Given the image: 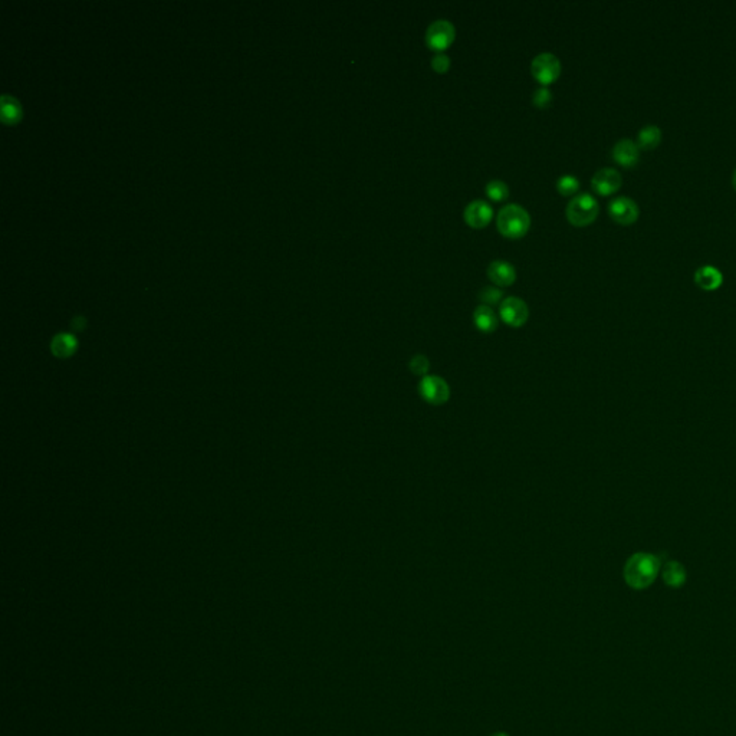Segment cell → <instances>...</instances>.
I'll return each instance as SVG.
<instances>
[{
	"mask_svg": "<svg viewBox=\"0 0 736 736\" xmlns=\"http://www.w3.org/2000/svg\"><path fill=\"white\" fill-rule=\"evenodd\" d=\"M21 117V105L9 95L2 97V118L5 122H14Z\"/></svg>",
	"mask_w": 736,
	"mask_h": 736,
	"instance_id": "d6986e66",
	"label": "cell"
},
{
	"mask_svg": "<svg viewBox=\"0 0 736 736\" xmlns=\"http://www.w3.org/2000/svg\"><path fill=\"white\" fill-rule=\"evenodd\" d=\"M580 188V180L574 176H563L556 182V190L561 196H572Z\"/></svg>",
	"mask_w": 736,
	"mask_h": 736,
	"instance_id": "ffe728a7",
	"label": "cell"
},
{
	"mask_svg": "<svg viewBox=\"0 0 736 736\" xmlns=\"http://www.w3.org/2000/svg\"><path fill=\"white\" fill-rule=\"evenodd\" d=\"M429 368H430V364H429V360L425 356H416L410 361V370L416 376L426 377Z\"/></svg>",
	"mask_w": 736,
	"mask_h": 736,
	"instance_id": "603a6c76",
	"label": "cell"
},
{
	"mask_svg": "<svg viewBox=\"0 0 736 736\" xmlns=\"http://www.w3.org/2000/svg\"><path fill=\"white\" fill-rule=\"evenodd\" d=\"M485 193L490 200L496 202V203L505 202L507 197H510V188H507L505 182H501V180L489 182L485 187Z\"/></svg>",
	"mask_w": 736,
	"mask_h": 736,
	"instance_id": "ac0fdd59",
	"label": "cell"
},
{
	"mask_svg": "<svg viewBox=\"0 0 736 736\" xmlns=\"http://www.w3.org/2000/svg\"><path fill=\"white\" fill-rule=\"evenodd\" d=\"M499 315H501V320L506 325H510L512 328H519L527 324L528 317H530V309H528V305L525 304V301H522L521 298L510 296L501 302Z\"/></svg>",
	"mask_w": 736,
	"mask_h": 736,
	"instance_id": "52a82bcc",
	"label": "cell"
},
{
	"mask_svg": "<svg viewBox=\"0 0 736 736\" xmlns=\"http://www.w3.org/2000/svg\"><path fill=\"white\" fill-rule=\"evenodd\" d=\"M532 77L544 86L555 82L561 75V62L559 59L550 52H544L534 58L531 64Z\"/></svg>",
	"mask_w": 736,
	"mask_h": 736,
	"instance_id": "5b68a950",
	"label": "cell"
},
{
	"mask_svg": "<svg viewBox=\"0 0 736 736\" xmlns=\"http://www.w3.org/2000/svg\"><path fill=\"white\" fill-rule=\"evenodd\" d=\"M503 296V292L495 287H485L481 293H479V300L483 302V305L489 307V305H498L502 300Z\"/></svg>",
	"mask_w": 736,
	"mask_h": 736,
	"instance_id": "44dd1931",
	"label": "cell"
},
{
	"mask_svg": "<svg viewBox=\"0 0 736 736\" xmlns=\"http://www.w3.org/2000/svg\"><path fill=\"white\" fill-rule=\"evenodd\" d=\"M418 394L429 405L442 406L450 397V389L442 377L426 376L418 382Z\"/></svg>",
	"mask_w": 736,
	"mask_h": 736,
	"instance_id": "8992f818",
	"label": "cell"
},
{
	"mask_svg": "<svg viewBox=\"0 0 736 736\" xmlns=\"http://www.w3.org/2000/svg\"><path fill=\"white\" fill-rule=\"evenodd\" d=\"M612 160L624 168L635 167L640 160V148L637 143L628 138H623L612 147Z\"/></svg>",
	"mask_w": 736,
	"mask_h": 736,
	"instance_id": "8fae6325",
	"label": "cell"
},
{
	"mask_svg": "<svg viewBox=\"0 0 736 736\" xmlns=\"http://www.w3.org/2000/svg\"><path fill=\"white\" fill-rule=\"evenodd\" d=\"M661 575L664 584L672 588H680L686 583L688 578L685 567L677 563V561H669V563H666L661 570Z\"/></svg>",
	"mask_w": 736,
	"mask_h": 736,
	"instance_id": "9a60e30c",
	"label": "cell"
},
{
	"mask_svg": "<svg viewBox=\"0 0 736 736\" xmlns=\"http://www.w3.org/2000/svg\"><path fill=\"white\" fill-rule=\"evenodd\" d=\"M600 213L599 202L590 193H581L570 200L567 204V220L575 227H585L595 222Z\"/></svg>",
	"mask_w": 736,
	"mask_h": 736,
	"instance_id": "3957f363",
	"label": "cell"
},
{
	"mask_svg": "<svg viewBox=\"0 0 736 736\" xmlns=\"http://www.w3.org/2000/svg\"><path fill=\"white\" fill-rule=\"evenodd\" d=\"M432 68L437 74H446L450 68V58L446 54H437L432 59Z\"/></svg>",
	"mask_w": 736,
	"mask_h": 736,
	"instance_id": "cb8c5ba5",
	"label": "cell"
},
{
	"mask_svg": "<svg viewBox=\"0 0 736 736\" xmlns=\"http://www.w3.org/2000/svg\"><path fill=\"white\" fill-rule=\"evenodd\" d=\"M695 282L704 291H716L724 284V275L719 269L706 265L696 271Z\"/></svg>",
	"mask_w": 736,
	"mask_h": 736,
	"instance_id": "4fadbf2b",
	"label": "cell"
},
{
	"mask_svg": "<svg viewBox=\"0 0 736 736\" xmlns=\"http://www.w3.org/2000/svg\"><path fill=\"white\" fill-rule=\"evenodd\" d=\"M77 348V341L71 334H59L52 341V351L55 356L65 358L69 357Z\"/></svg>",
	"mask_w": 736,
	"mask_h": 736,
	"instance_id": "e0dca14e",
	"label": "cell"
},
{
	"mask_svg": "<svg viewBox=\"0 0 736 736\" xmlns=\"http://www.w3.org/2000/svg\"><path fill=\"white\" fill-rule=\"evenodd\" d=\"M492 736H507V735L503 733V732H498V733H495V735H492Z\"/></svg>",
	"mask_w": 736,
	"mask_h": 736,
	"instance_id": "484cf974",
	"label": "cell"
},
{
	"mask_svg": "<svg viewBox=\"0 0 736 736\" xmlns=\"http://www.w3.org/2000/svg\"><path fill=\"white\" fill-rule=\"evenodd\" d=\"M732 186H733V188H735V191H736V168H735L733 176H732Z\"/></svg>",
	"mask_w": 736,
	"mask_h": 736,
	"instance_id": "d4e9b609",
	"label": "cell"
},
{
	"mask_svg": "<svg viewBox=\"0 0 736 736\" xmlns=\"http://www.w3.org/2000/svg\"><path fill=\"white\" fill-rule=\"evenodd\" d=\"M608 215L616 223L621 226H630L637 222L640 210L637 203L630 197H616L608 204Z\"/></svg>",
	"mask_w": 736,
	"mask_h": 736,
	"instance_id": "ba28073f",
	"label": "cell"
},
{
	"mask_svg": "<svg viewBox=\"0 0 736 736\" xmlns=\"http://www.w3.org/2000/svg\"><path fill=\"white\" fill-rule=\"evenodd\" d=\"M661 568L660 559L648 552H637L627 559L624 565V580L633 590H646L650 587Z\"/></svg>",
	"mask_w": 736,
	"mask_h": 736,
	"instance_id": "6da1fadb",
	"label": "cell"
},
{
	"mask_svg": "<svg viewBox=\"0 0 736 736\" xmlns=\"http://www.w3.org/2000/svg\"><path fill=\"white\" fill-rule=\"evenodd\" d=\"M494 217V209L485 200H475L466 206L463 212L465 222L472 229H483Z\"/></svg>",
	"mask_w": 736,
	"mask_h": 736,
	"instance_id": "30bf717a",
	"label": "cell"
},
{
	"mask_svg": "<svg viewBox=\"0 0 736 736\" xmlns=\"http://www.w3.org/2000/svg\"><path fill=\"white\" fill-rule=\"evenodd\" d=\"M496 227L499 233L507 239H521L530 231L531 216L522 206L507 204L498 215Z\"/></svg>",
	"mask_w": 736,
	"mask_h": 736,
	"instance_id": "7a4b0ae2",
	"label": "cell"
},
{
	"mask_svg": "<svg viewBox=\"0 0 736 736\" xmlns=\"http://www.w3.org/2000/svg\"><path fill=\"white\" fill-rule=\"evenodd\" d=\"M487 278L492 280L496 287H511L516 280V271L512 264L506 260H494L487 267Z\"/></svg>",
	"mask_w": 736,
	"mask_h": 736,
	"instance_id": "7c38bea8",
	"label": "cell"
},
{
	"mask_svg": "<svg viewBox=\"0 0 736 736\" xmlns=\"http://www.w3.org/2000/svg\"><path fill=\"white\" fill-rule=\"evenodd\" d=\"M454 38H456V29H454L453 23L446 19L433 22L426 30V45L429 49L439 52V54H443L447 48L452 46Z\"/></svg>",
	"mask_w": 736,
	"mask_h": 736,
	"instance_id": "277c9868",
	"label": "cell"
},
{
	"mask_svg": "<svg viewBox=\"0 0 736 736\" xmlns=\"http://www.w3.org/2000/svg\"><path fill=\"white\" fill-rule=\"evenodd\" d=\"M551 102H552V93L547 88V86H542V88L536 90L532 95V104L536 108H541V110L548 108Z\"/></svg>",
	"mask_w": 736,
	"mask_h": 736,
	"instance_id": "7402d4cb",
	"label": "cell"
},
{
	"mask_svg": "<svg viewBox=\"0 0 736 736\" xmlns=\"http://www.w3.org/2000/svg\"><path fill=\"white\" fill-rule=\"evenodd\" d=\"M661 143V131L657 126H646L639 131L637 146L640 150L652 151Z\"/></svg>",
	"mask_w": 736,
	"mask_h": 736,
	"instance_id": "2e32d148",
	"label": "cell"
},
{
	"mask_svg": "<svg viewBox=\"0 0 736 736\" xmlns=\"http://www.w3.org/2000/svg\"><path fill=\"white\" fill-rule=\"evenodd\" d=\"M623 184L621 174L616 168H601L591 179L592 190L600 196H611L620 190Z\"/></svg>",
	"mask_w": 736,
	"mask_h": 736,
	"instance_id": "9c48e42d",
	"label": "cell"
},
{
	"mask_svg": "<svg viewBox=\"0 0 736 736\" xmlns=\"http://www.w3.org/2000/svg\"><path fill=\"white\" fill-rule=\"evenodd\" d=\"M473 322H475V327L481 332H485V334H490V332L496 331L499 325L496 313L492 311V308L486 305H479L475 309V312H473Z\"/></svg>",
	"mask_w": 736,
	"mask_h": 736,
	"instance_id": "5bb4252c",
	"label": "cell"
}]
</instances>
